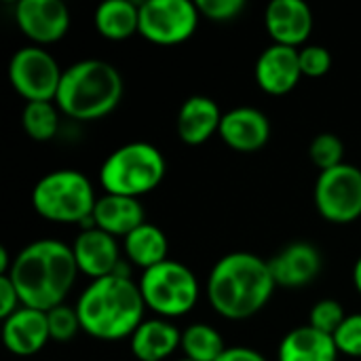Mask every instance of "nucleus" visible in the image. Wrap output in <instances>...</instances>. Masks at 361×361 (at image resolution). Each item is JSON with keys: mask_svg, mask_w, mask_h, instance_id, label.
<instances>
[{"mask_svg": "<svg viewBox=\"0 0 361 361\" xmlns=\"http://www.w3.org/2000/svg\"><path fill=\"white\" fill-rule=\"evenodd\" d=\"M218 133L233 150L256 152L269 142L271 123L262 110L252 106H239L224 112Z\"/></svg>", "mask_w": 361, "mask_h": 361, "instance_id": "dca6fc26", "label": "nucleus"}, {"mask_svg": "<svg viewBox=\"0 0 361 361\" xmlns=\"http://www.w3.org/2000/svg\"><path fill=\"white\" fill-rule=\"evenodd\" d=\"M123 76L104 59H82L63 70L57 108L76 121H97L110 114L123 99Z\"/></svg>", "mask_w": 361, "mask_h": 361, "instance_id": "20e7f679", "label": "nucleus"}, {"mask_svg": "<svg viewBox=\"0 0 361 361\" xmlns=\"http://www.w3.org/2000/svg\"><path fill=\"white\" fill-rule=\"evenodd\" d=\"M218 361H267V357L250 347H226Z\"/></svg>", "mask_w": 361, "mask_h": 361, "instance_id": "473e14b6", "label": "nucleus"}, {"mask_svg": "<svg viewBox=\"0 0 361 361\" xmlns=\"http://www.w3.org/2000/svg\"><path fill=\"white\" fill-rule=\"evenodd\" d=\"M63 70L42 47H23L8 61V80L27 102H55Z\"/></svg>", "mask_w": 361, "mask_h": 361, "instance_id": "1a4fd4ad", "label": "nucleus"}, {"mask_svg": "<svg viewBox=\"0 0 361 361\" xmlns=\"http://www.w3.org/2000/svg\"><path fill=\"white\" fill-rule=\"evenodd\" d=\"M51 341L49 319L44 311L21 307L2 322V343L6 351L19 357L36 355Z\"/></svg>", "mask_w": 361, "mask_h": 361, "instance_id": "f3484780", "label": "nucleus"}, {"mask_svg": "<svg viewBox=\"0 0 361 361\" xmlns=\"http://www.w3.org/2000/svg\"><path fill=\"white\" fill-rule=\"evenodd\" d=\"M178 361H192V360H188V357H182V360H178Z\"/></svg>", "mask_w": 361, "mask_h": 361, "instance_id": "f704fd0d", "label": "nucleus"}, {"mask_svg": "<svg viewBox=\"0 0 361 361\" xmlns=\"http://www.w3.org/2000/svg\"><path fill=\"white\" fill-rule=\"evenodd\" d=\"M254 74H256V82L264 93L269 95L290 93L302 78L298 49L273 42L260 53Z\"/></svg>", "mask_w": 361, "mask_h": 361, "instance_id": "4468645a", "label": "nucleus"}, {"mask_svg": "<svg viewBox=\"0 0 361 361\" xmlns=\"http://www.w3.org/2000/svg\"><path fill=\"white\" fill-rule=\"evenodd\" d=\"M137 286L146 309L154 311L161 319L182 317L190 313L199 300V281L195 273L178 260H165L142 271Z\"/></svg>", "mask_w": 361, "mask_h": 361, "instance_id": "0eeeda50", "label": "nucleus"}, {"mask_svg": "<svg viewBox=\"0 0 361 361\" xmlns=\"http://www.w3.org/2000/svg\"><path fill=\"white\" fill-rule=\"evenodd\" d=\"M19 30L38 47L61 40L70 27V8L61 0H19L15 6Z\"/></svg>", "mask_w": 361, "mask_h": 361, "instance_id": "9b49d317", "label": "nucleus"}, {"mask_svg": "<svg viewBox=\"0 0 361 361\" xmlns=\"http://www.w3.org/2000/svg\"><path fill=\"white\" fill-rule=\"evenodd\" d=\"M23 131L34 142H49L57 135L59 114L57 104L53 102H27L21 114Z\"/></svg>", "mask_w": 361, "mask_h": 361, "instance_id": "393cba45", "label": "nucleus"}, {"mask_svg": "<svg viewBox=\"0 0 361 361\" xmlns=\"http://www.w3.org/2000/svg\"><path fill=\"white\" fill-rule=\"evenodd\" d=\"M47 319H49L51 341H55V343H68L78 334V330H82L76 307L59 305L47 313Z\"/></svg>", "mask_w": 361, "mask_h": 361, "instance_id": "cd10ccee", "label": "nucleus"}, {"mask_svg": "<svg viewBox=\"0 0 361 361\" xmlns=\"http://www.w3.org/2000/svg\"><path fill=\"white\" fill-rule=\"evenodd\" d=\"M123 250H125L127 258L142 271L169 260L167 258L169 241H167L165 233L159 226L148 224V222H144L142 226H137L133 233H129L123 239Z\"/></svg>", "mask_w": 361, "mask_h": 361, "instance_id": "5701e85b", "label": "nucleus"}, {"mask_svg": "<svg viewBox=\"0 0 361 361\" xmlns=\"http://www.w3.org/2000/svg\"><path fill=\"white\" fill-rule=\"evenodd\" d=\"M146 302L129 275H108L85 288L76 302L82 330L106 343L131 338L144 322Z\"/></svg>", "mask_w": 361, "mask_h": 361, "instance_id": "7ed1b4c3", "label": "nucleus"}, {"mask_svg": "<svg viewBox=\"0 0 361 361\" xmlns=\"http://www.w3.org/2000/svg\"><path fill=\"white\" fill-rule=\"evenodd\" d=\"M298 57H300L302 76H309V78L326 76L332 68L330 51L326 47H319V44H307L302 49H298Z\"/></svg>", "mask_w": 361, "mask_h": 361, "instance_id": "c85d7f7f", "label": "nucleus"}, {"mask_svg": "<svg viewBox=\"0 0 361 361\" xmlns=\"http://www.w3.org/2000/svg\"><path fill=\"white\" fill-rule=\"evenodd\" d=\"M353 283H355L357 292H360V294H361V256H360V258H357L355 267H353Z\"/></svg>", "mask_w": 361, "mask_h": 361, "instance_id": "72a5a7b5", "label": "nucleus"}, {"mask_svg": "<svg viewBox=\"0 0 361 361\" xmlns=\"http://www.w3.org/2000/svg\"><path fill=\"white\" fill-rule=\"evenodd\" d=\"M129 341L140 361H163L182 345V332L167 319H144Z\"/></svg>", "mask_w": 361, "mask_h": 361, "instance_id": "412c9836", "label": "nucleus"}, {"mask_svg": "<svg viewBox=\"0 0 361 361\" xmlns=\"http://www.w3.org/2000/svg\"><path fill=\"white\" fill-rule=\"evenodd\" d=\"M163 152L148 142H129L112 150L99 169V182L108 195L140 199L152 192L165 178Z\"/></svg>", "mask_w": 361, "mask_h": 361, "instance_id": "39448f33", "label": "nucleus"}, {"mask_svg": "<svg viewBox=\"0 0 361 361\" xmlns=\"http://www.w3.org/2000/svg\"><path fill=\"white\" fill-rule=\"evenodd\" d=\"M315 207L332 224H351L361 216V169L343 163L319 171L313 190Z\"/></svg>", "mask_w": 361, "mask_h": 361, "instance_id": "6e6552de", "label": "nucleus"}, {"mask_svg": "<svg viewBox=\"0 0 361 361\" xmlns=\"http://www.w3.org/2000/svg\"><path fill=\"white\" fill-rule=\"evenodd\" d=\"M19 309H21V298H19L13 281L6 275L0 277V319L4 322Z\"/></svg>", "mask_w": 361, "mask_h": 361, "instance_id": "2f4dec72", "label": "nucleus"}, {"mask_svg": "<svg viewBox=\"0 0 361 361\" xmlns=\"http://www.w3.org/2000/svg\"><path fill=\"white\" fill-rule=\"evenodd\" d=\"M275 288L269 260L252 252H231L207 277V300L226 319H247L269 305Z\"/></svg>", "mask_w": 361, "mask_h": 361, "instance_id": "f03ea898", "label": "nucleus"}, {"mask_svg": "<svg viewBox=\"0 0 361 361\" xmlns=\"http://www.w3.org/2000/svg\"><path fill=\"white\" fill-rule=\"evenodd\" d=\"M199 19V6L190 0H146L140 4V34L154 44L188 40Z\"/></svg>", "mask_w": 361, "mask_h": 361, "instance_id": "9d476101", "label": "nucleus"}, {"mask_svg": "<svg viewBox=\"0 0 361 361\" xmlns=\"http://www.w3.org/2000/svg\"><path fill=\"white\" fill-rule=\"evenodd\" d=\"M72 252H74L78 273H85L93 281L114 275L116 269L121 267V252H118L116 237L95 226H87L74 239Z\"/></svg>", "mask_w": 361, "mask_h": 361, "instance_id": "f8f14e48", "label": "nucleus"}, {"mask_svg": "<svg viewBox=\"0 0 361 361\" xmlns=\"http://www.w3.org/2000/svg\"><path fill=\"white\" fill-rule=\"evenodd\" d=\"M76 275L78 267L72 245L57 239H38L13 258V267L6 277L13 281L21 298V307L49 313L63 305Z\"/></svg>", "mask_w": 361, "mask_h": 361, "instance_id": "f257e3e1", "label": "nucleus"}, {"mask_svg": "<svg viewBox=\"0 0 361 361\" xmlns=\"http://www.w3.org/2000/svg\"><path fill=\"white\" fill-rule=\"evenodd\" d=\"M264 25L275 44L298 49L313 30V13L302 0H273L264 11Z\"/></svg>", "mask_w": 361, "mask_h": 361, "instance_id": "2eb2a0df", "label": "nucleus"}, {"mask_svg": "<svg viewBox=\"0 0 361 361\" xmlns=\"http://www.w3.org/2000/svg\"><path fill=\"white\" fill-rule=\"evenodd\" d=\"M146 222L144 207L137 199L121 197V195H104L97 199L91 224L112 237H127L137 226Z\"/></svg>", "mask_w": 361, "mask_h": 361, "instance_id": "6ab92c4d", "label": "nucleus"}, {"mask_svg": "<svg viewBox=\"0 0 361 361\" xmlns=\"http://www.w3.org/2000/svg\"><path fill=\"white\" fill-rule=\"evenodd\" d=\"M220 106L205 95L188 97L178 112V135L188 146L205 144L212 135L220 131L222 123Z\"/></svg>", "mask_w": 361, "mask_h": 361, "instance_id": "a211bd4d", "label": "nucleus"}, {"mask_svg": "<svg viewBox=\"0 0 361 361\" xmlns=\"http://www.w3.org/2000/svg\"><path fill=\"white\" fill-rule=\"evenodd\" d=\"M309 154L322 171H328L345 163V144L336 133H319L313 137Z\"/></svg>", "mask_w": 361, "mask_h": 361, "instance_id": "a878e982", "label": "nucleus"}, {"mask_svg": "<svg viewBox=\"0 0 361 361\" xmlns=\"http://www.w3.org/2000/svg\"><path fill=\"white\" fill-rule=\"evenodd\" d=\"M197 6L201 17L209 21H233L243 13L245 0H199Z\"/></svg>", "mask_w": 361, "mask_h": 361, "instance_id": "7c9ffc66", "label": "nucleus"}, {"mask_svg": "<svg viewBox=\"0 0 361 361\" xmlns=\"http://www.w3.org/2000/svg\"><path fill=\"white\" fill-rule=\"evenodd\" d=\"M273 279L281 288L298 290L309 286L324 267L322 252L307 241H296L279 250L271 260H269Z\"/></svg>", "mask_w": 361, "mask_h": 361, "instance_id": "ddd939ff", "label": "nucleus"}, {"mask_svg": "<svg viewBox=\"0 0 361 361\" xmlns=\"http://www.w3.org/2000/svg\"><path fill=\"white\" fill-rule=\"evenodd\" d=\"M277 361H338V347L334 336L313 326H300L279 343Z\"/></svg>", "mask_w": 361, "mask_h": 361, "instance_id": "aec40b11", "label": "nucleus"}, {"mask_svg": "<svg viewBox=\"0 0 361 361\" xmlns=\"http://www.w3.org/2000/svg\"><path fill=\"white\" fill-rule=\"evenodd\" d=\"M345 319H347V313H345L343 305L334 298H324V300L315 302L309 313V326H313L315 330L326 332L330 336L336 334V330L343 326Z\"/></svg>", "mask_w": 361, "mask_h": 361, "instance_id": "bb28decb", "label": "nucleus"}, {"mask_svg": "<svg viewBox=\"0 0 361 361\" xmlns=\"http://www.w3.org/2000/svg\"><path fill=\"white\" fill-rule=\"evenodd\" d=\"M182 351L184 357L192 361H218L226 351L222 334L207 324H192L182 332Z\"/></svg>", "mask_w": 361, "mask_h": 361, "instance_id": "b1692460", "label": "nucleus"}, {"mask_svg": "<svg viewBox=\"0 0 361 361\" xmlns=\"http://www.w3.org/2000/svg\"><path fill=\"white\" fill-rule=\"evenodd\" d=\"M95 203L97 197L89 178L76 169H55L42 176L32 190L36 214L57 224L89 222Z\"/></svg>", "mask_w": 361, "mask_h": 361, "instance_id": "423d86ee", "label": "nucleus"}, {"mask_svg": "<svg viewBox=\"0 0 361 361\" xmlns=\"http://www.w3.org/2000/svg\"><path fill=\"white\" fill-rule=\"evenodd\" d=\"M97 32L108 40H127L140 34V4L131 0H106L93 15Z\"/></svg>", "mask_w": 361, "mask_h": 361, "instance_id": "4be33fe9", "label": "nucleus"}, {"mask_svg": "<svg viewBox=\"0 0 361 361\" xmlns=\"http://www.w3.org/2000/svg\"><path fill=\"white\" fill-rule=\"evenodd\" d=\"M338 353L347 357H361V313L347 315L343 326L334 334Z\"/></svg>", "mask_w": 361, "mask_h": 361, "instance_id": "c756f323", "label": "nucleus"}]
</instances>
